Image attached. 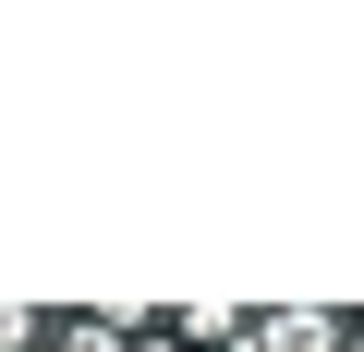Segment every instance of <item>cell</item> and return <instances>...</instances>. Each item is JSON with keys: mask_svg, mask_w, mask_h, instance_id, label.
<instances>
[{"mask_svg": "<svg viewBox=\"0 0 364 352\" xmlns=\"http://www.w3.org/2000/svg\"><path fill=\"white\" fill-rule=\"evenodd\" d=\"M243 328H255V352H364L340 304H279V316H243Z\"/></svg>", "mask_w": 364, "mask_h": 352, "instance_id": "cell-1", "label": "cell"}, {"mask_svg": "<svg viewBox=\"0 0 364 352\" xmlns=\"http://www.w3.org/2000/svg\"><path fill=\"white\" fill-rule=\"evenodd\" d=\"M49 352H134V316H49Z\"/></svg>", "mask_w": 364, "mask_h": 352, "instance_id": "cell-2", "label": "cell"}, {"mask_svg": "<svg viewBox=\"0 0 364 352\" xmlns=\"http://www.w3.org/2000/svg\"><path fill=\"white\" fill-rule=\"evenodd\" d=\"M0 352H49V316H37V304H13V292H0Z\"/></svg>", "mask_w": 364, "mask_h": 352, "instance_id": "cell-3", "label": "cell"}]
</instances>
